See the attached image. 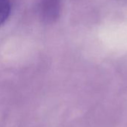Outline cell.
Wrapping results in <instances>:
<instances>
[{"label":"cell","mask_w":127,"mask_h":127,"mask_svg":"<svg viewBox=\"0 0 127 127\" xmlns=\"http://www.w3.org/2000/svg\"><path fill=\"white\" fill-rule=\"evenodd\" d=\"M11 11L10 0H0V26L8 19Z\"/></svg>","instance_id":"obj_1"}]
</instances>
